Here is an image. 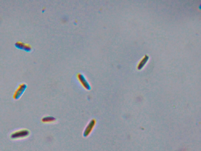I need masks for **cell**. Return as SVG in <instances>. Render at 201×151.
<instances>
[{
  "mask_svg": "<svg viewBox=\"0 0 201 151\" xmlns=\"http://www.w3.org/2000/svg\"><path fill=\"white\" fill-rule=\"evenodd\" d=\"M30 135V131L28 130L23 129L15 131L11 135V138L13 139H19L26 137Z\"/></svg>",
  "mask_w": 201,
  "mask_h": 151,
  "instance_id": "6da1fadb",
  "label": "cell"
},
{
  "mask_svg": "<svg viewBox=\"0 0 201 151\" xmlns=\"http://www.w3.org/2000/svg\"><path fill=\"white\" fill-rule=\"evenodd\" d=\"M27 88L26 84L22 83L19 85L13 95V99L15 100H18L23 95L24 93Z\"/></svg>",
  "mask_w": 201,
  "mask_h": 151,
  "instance_id": "7a4b0ae2",
  "label": "cell"
},
{
  "mask_svg": "<svg viewBox=\"0 0 201 151\" xmlns=\"http://www.w3.org/2000/svg\"><path fill=\"white\" fill-rule=\"evenodd\" d=\"M95 124H96V121L95 119H92L90 122L84 130V137H87L89 136L93 130Z\"/></svg>",
  "mask_w": 201,
  "mask_h": 151,
  "instance_id": "3957f363",
  "label": "cell"
},
{
  "mask_svg": "<svg viewBox=\"0 0 201 151\" xmlns=\"http://www.w3.org/2000/svg\"><path fill=\"white\" fill-rule=\"evenodd\" d=\"M79 81L83 86L87 90H89L91 89V86L90 83L87 81L86 78L82 74L79 73L77 76Z\"/></svg>",
  "mask_w": 201,
  "mask_h": 151,
  "instance_id": "277c9868",
  "label": "cell"
},
{
  "mask_svg": "<svg viewBox=\"0 0 201 151\" xmlns=\"http://www.w3.org/2000/svg\"><path fill=\"white\" fill-rule=\"evenodd\" d=\"M16 46L17 48L20 49H23L25 51L30 52L32 50V47L31 46L29 45L28 44H25L20 42H18L16 44Z\"/></svg>",
  "mask_w": 201,
  "mask_h": 151,
  "instance_id": "5b68a950",
  "label": "cell"
},
{
  "mask_svg": "<svg viewBox=\"0 0 201 151\" xmlns=\"http://www.w3.org/2000/svg\"><path fill=\"white\" fill-rule=\"evenodd\" d=\"M56 121V118L51 116H47L42 118V121L44 123H50Z\"/></svg>",
  "mask_w": 201,
  "mask_h": 151,
  "instance_id": "8992f818",
  "label": "cell"
},
{
  "mask_svg": "<svg viewBox=\"0 0 201 151\" xmlns=\"http://www.w3.org/2000/svg\"><path fill=\"white\" fill-rule=\"evenodd\" d=\"M147 60V56L145 57V58L141 60V63H140L139 65V67H140V68H141V67L143 66L144 64H145V63H146Z\"/></svg>",
  "mask_w": 201,
  "mask_h": 151,
  "instance_id": "52a82bcc",
  "label": "cell"
}]
</instances>
